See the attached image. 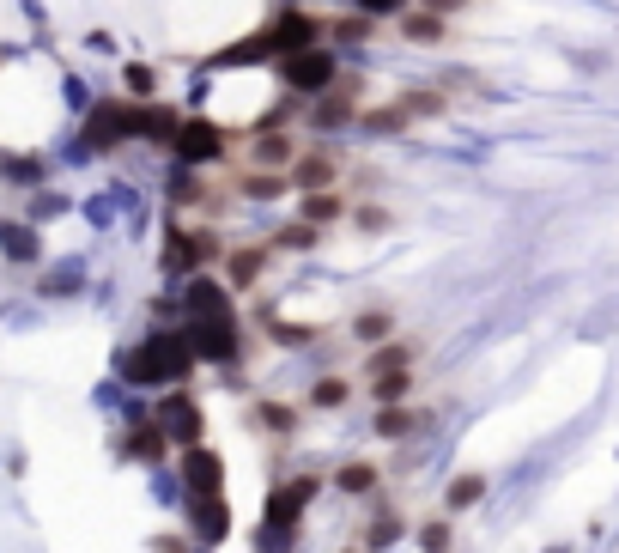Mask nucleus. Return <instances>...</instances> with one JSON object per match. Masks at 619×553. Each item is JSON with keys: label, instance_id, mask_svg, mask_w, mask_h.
I'll use <instances>...</instances> for the list:
<instances>
[{"label": "nucleus", "instance_id": "nucleus-1", "mask_svg": "<svg viewBox=\"0 0 619 553\" xmlns=\"http://www.w3.org/2000/svg\"><path fill=\"white\" fill-rule=\"evenodd\" d=\"M316 37H328V19H316V13H298V6H285L280 19H267L249 43H231V49H219L213 55V67H249V62H285V55H298V49H310Z\"/></svg>", "mask_w": 619, "mask_h": 553}, {"label": "nucleus", "instance_id": "nucleus-2", "mask_svg": "<svg viewBox=\"0 0 619 553\" xmlns=\"http://www.w3.org/2000/svg\"><path fill=\"white\" fill-rule=\"evenodd\" d=\"M195 371V347H189V335H152L134 359H128V377L134 383H177Z\"/></svg>", "mask_w": 619, "mask_h": 553}, {"label": "nucleus", "instance_id": "nucleus-3", "mask_svg": "<svg viewBox=\"0 0 619 553\" xmlns=\"http://www.w3.org/2000/svg\"><path fill=\"white\" fill-rule=\"evenodd\" d=\"M274 73H280V85L292 92V98H322V92L340 80L334 49H322V43H310V49H298V55L274 62Z\"/></svg>", "mask_w": 619, "mask_h": 553}, {"label": "nucleus", "instance_id": "nucleus-4", "mask_svg": "<svg viewBox=\"0 0 619 553\" xmlns=\"http://www.w3.org/2000/svg\"><path fill=\"white\" fill-rule=\"evenodd\" d=\"M213 256H225V244L213 238V226H189V231L177 226V231H170V244H164V267H170V274H182V267L200 274Z\"/></svg>", "mask_w": 619, "mask_h": 553}, {"label": "nucleus", "instance_id": "nucleus-5", "mask_svg": "<svg viewBox=\"0 0 619 553\" xmlns=\"http://www.w3.org/2000/svg\"><path fill=\"white\" fill-rule=\"evenodd\" d=\"M364 80H346V73H340L334 85H328V92H322V98H310V122L322 128V134H328V128H346V122H359V110H364Z\"/></svg>", "mask_w": 619, "mask_h": 553}, {"label": "nucleus", "instance_id": "nucleus-6", "mask_svg": "<svg viewBox=\"0 0 619 553\" xmlns=\"http://www.w3.org/2000/svg\"><path fill=\"white\" fill-rule=\"evenodd\" d=\"M298 134L292 128H280V122H261L256 128V141H249V164H261V170H292L298 164Z\"/></svg>", "mask_w": 619, "mask_h": 553}, {"label": "nucleus", "instance_id": "nucleus-7", "mask_svg": "<svg viewBox=\"0 0 619 553\" xmlns=\"http://www.w3.org/2000/svg\"><path fill=\"white\" fill-rule=\"evenodd\" d=\"M159 420H164V432H170V444H182V451L200 444V426H207V420H200V402H195V395H182V390H170L159 402Z\"/></svg>", "mask_w": 619, "mask_h": 553}, {"label": "nucleus", "instance_id": "nucleus-8", "mask_svg": "<svg viewBox=\"0 0 619 553\" xmlns=\"http://www.w3.org/2000/svg\"><path fill=\"white\" fill-rule=\"evenodd\" d=\"M274 262V244H243V249H225V286L231 292H256L261 274Z\"/></svg>", "mask_w": 619, "mask_h": 553}, {"label": "nucleus", "instance_id": "nucleus-9", "mask_svg": "<svg viewBox=\"0 0 619 553\" xmlns=\"http://www.w3.org/2000/svg\"><path fill=\"white\" fill-rule=\"evenodd\" d=\"M316 499V480H292V487H274L267 492V529H292L298 535V517L304 505Z\"/></svg>", "mask_w": 619, "mask_h": 553}, {"label": "nucleus", "instance_id": "nucleus-10", "mask_svg": "<svg viewBox=\"0 0 619 553\" xmlns=\"http://www.w3.org/2000/svg\"><path fill=\"white\" fill-rule=\"evenodd\" d=\"M170 146H177L189 164H213V159H225V146H231V141H225V128H213V122H182Z\"/></svg>", "mask_w": 619, "mask_h": 553}, {"label": "nucleus", "instance_id": "nucleus-11", "mask_svg": "<svg viewBox=\"0 0 619 553\" xmlns=\"http://www.w3.org/2000/svg\"><path fill=\"white\" fill-rule=\"evenodd\" d=\"M182 480H189V492H225V456L207 451V444H189L182 451Z\"/></svg>", "mask_w": 619, "mask_h": 553}, {"label": "nucleus", "instance_id": "nucleus-12", "mask_svg": "<svg viewBox=\"0 0 619 553\" xmlns=\"http://www.w3.org/2000/svg\"><path fill=\"white\" fill-rule=\"evenodd\" d=\"M189 529L200 541H225L231 535V511H225L219 492H189Z\"/></svg>", "mask_w": 619, "mask_h": 553}, {"label": "nucleus", "instance_id": "nucleus-13", "mask_svg": "<svg viewBox=\"0 0 619 553\" xmlns=\"http://www.w3.org/2000/svg\"><path fill=\"white\" fill-rule=\"evenodd\" d=\"M292 177V189H334V177H340V152H328V146H316V152H298V164L285 170Z\"/></svg>", "mask_w": 619, "mask_h": 553}, {"label": "nucleus", "instance_id": "nucleus-14", "mask_svg": "<svg viewBox=\"0 0 619 553\" xmlns=\"http://www.w3.org/2000/svg\"><path fill=\"white\" fill-rule=\"evenodd\" d=\"M134 134V103H98L92 122H85V141L92 146H116Z\"/></svg>", "mask_w": 619, "mask_h": 553}, {"label": "nucleus", "instance_id": "nucleus-15", "mask_svg": "<svg viewBox=\"0 0 619 553\" xmlns=\"http://www.w3.org/2000/svg\"><path fill=\"white\" fill-rule=\"evenodd\" d=\"M164 451H170V432H164V420L152 413V420H134V426L121 432V456H140V462H164Z\"/></svg>", "mask_w": 619, "mask_h": 553}, {"label": "nucleus", "instance_id": "nucleus-16", "mask_svg": "<svg viewBox=\"0 0 619 553\" xmlns=\"http://www.w3.org/2000/svg\"><path fill=\"white\" fill-rule=\"evenodd\" d=\"M298 219H310V226H340V219H353V207H346L340 189H304L298 195Z\"/></svg>", "mask_w": 619, "mask_h": 553}, {"label": "nucleus", "instance_id": "nucleus-17", "mask_svg": "<svg viewBox=\"0 0 619 553\" xmlns=\"http://www.w3.org/2000/svg\"><path fill=\"white\" fill-rule=\"evenodd\" d=\"M249 426L267 432V438H292V432H298V402H274V395H267V402L249 408Z\"/></svg>", "mask_w": 619, "mask_h": 553}, {"label": "nucleus", "instance_id": "nucleus-18", "mask_svg": "<svg viewBox=\"0 0 619 553\" xmlns=\"http://www.w3.org/2000/svg\"><path fill=\"white\" fill-rule=\"evenodd\" d=\"M237 195H249V201H280V195H298V189H292L285 170H261V164H249V170L237 177Z\"/></svg>", "mask_w": 619, "mask_h": 553}, {"label": "nucleus", "instance_id": "nucleus-19", "mask_svg": "<svg viewBox=\"0 0 619 553\" xmlns=\"http://www.w3.org/2000/svg\"><path fill=\"white\" fill-rule=\"evenodd\" d=\"M401 37L407 43H443L450 37V19L431 13V6H407V13H401Z\"/></svg>", "mask_w": 619, "mask_h": 553}, {"label": "nucleus", "instance_id": "nucleus-20", "mask_svg": "<svg viewBox=\"0 0 619 553\" xmlns=\"http://www.w3.org/2000/svg\"><path fill=\"white\" fill-rule=\"evenodd\" d=\"M334 487L346 492V499H371V492L382 487V469H377V462H364V456H353V462L334 474Z\"/></svg>", "mask_w": 619, "mask_h": 553}, {"label": "nucleus", "instance_id": "nucleus-21", "mask_svg": "<svg viewBox=\"0 0 619 553\" xmlns=\"http://www.w3.org/2000/svg\"><path fill=\"white\" fill-rule=\"evenodd\" d=\"M359 128H364V134H407L413 116H407L401 98H395V103H377V110H359Z\"/></svg>", "mask_w": 619, "mask_h": 553}, {"label": "nucleus", "instance_id": "nucleus-22", "mask_svg": "<svg viewBox=\"0 0 619 553\" xmlns=\"http://www.w3.org/2000/svg\"><path fill=\"white\" fill-rule=\"evenodd\" d=\"M407 365H413V347L389 335V341H377V347H371V359H364V377H382V371H407Z\"/></svg>", "mask_w": 619, "mask_h": 553}, {"label": "nucleus", "instance_id": "nucleus-23", "mask_svg": "<svg viewBox=\"0 0 619 553\" xmlns=\"http://www.w3.org/2000/svg\"><path fill=\"white\" fill-rule=\"evenodd\" d=\"M401 110H407L413 122H438L443 110H450V98L431 92V85H407V92H401Z\"/></svg>", "mask_w": 619, "mask_h": 553}, {"label": "nucleus", "instance_id": "nucleus-24", "mask_svg": "<svg viewBox=\"0 0 619 553\" xmlns=\"http://www.w3.org/2000/svg\"><path fill=\"white\" fill-rule=\"evenodd\" d=\"M401 541V511H371V523H364V553H382V548H395Z\"/></svg>", "mask_w": 619, "mask_h": 553}, {"label": "nucleus", "instance_id": "nucleus-25", "mask_svg": "<svg viewBox=\"0 0 619 553\" xmlns=\"http://www.w3.org/2000/svg\"><path fill=\"white\" fill-rule=\"evenodd\" d=\"M346 402H353V377H334V371H328V377L310 383V408L334 413V408H346Z\"/></svg>", "mask_w": 619, "mask_h": 553}, {"label": "nucleus", "instance_id": "nucleus-26", "mask_svg": "<svg viewBox=\"0 0 619 553\" xmlns=\"http://www.w3.org/2000/svg\"><path fill=\"white\" fill-rule=\"evenodd\" d=\"M479 499H486V474L479 469H461L456 480H450V492H443L450 511H468V505H479Z\"/></svg>", "mask_w": 619, "mask_h": 553}, {"label": "nucleus", "instance_id": "nucleus-27", "mask_svg": "<svg viewBox=\"0 0 619 553\" xmlns=\"http://www.w3.org/2000/svg\"><path fill=\"white\" fill-rule=\"evenodd\" d=\"M389 335H395V310H359L353 316V341H364V347H377Z\"/></svg>", "mask_w": 619, "mask_h": 553}, {"label": "nucleus", "instance_id": "nucleus-28", "mask_svg": "<svg viewBox=\"0 0 619 553\" xmlns=\"http://www.w3.org/2000/svg\"><path fill=\"white\" fill-rule=\"evenodd\" d=\"M413 426H420V413H413V408H401V402H382V408H377V426H371V432H377V438H407Z\"/></svg>", "mask_w": 619, "mask_h": 553}, {"label": "nucleus", "instance_id": "nucleus-29", "mask_svg": "<svg viewBox=\"0 0 619 553\" xmlns=\"http://www.w3.org/2000/svg\"><path fill=\"white\" fill-rule=\"evenodd\" d=\"M413 383H420L413 365H407V371H382V377H371V395H377V408H382V402H407Z\"/></svg>", "mask_w": 619, "mask_h": 553}, {"label": "nucleus", "instance_id": "nucleus-30", "mask_svg": "<svg viewBox=\"0 0 619 553\" xmlns=\"http://www.w3.org/2000/svg\"><path fill=\"white\" fill-rule=\"evenodd\" d=\"M371 31H377V19H371V13H346V19H328V37H334V43H364Z\"/></svg>", "mask_w": 619, "mask_h": 553}, {"label": "nucleus", "instance_id": "nucleus-31", "mask_svg": "<svg viewBox=\"0 0 619 553\" xmlns=\"http://www.w3.org/2000/svg\"><path fill=\"white\" fill-rule=\"evenodd\" d=\"M316 231L322 226H310V219H292V226H280L267 244H274V256H280V249H310V244H316Z\"/></svg>", "mask_w": 619, "mask_h": 553}, {"label": "nucleus", "instance_id": "nucleus-32", "mask_svg": "<svg viewBox=\"0 0 619 553\" xmlns=\"http://www.w3.org/2000/svg\"><path fill=\"white\" fill-rule=\"evenodd\" d=\"M450 541H456V529H450L443 517H431V523L420 529V548H425V553H450Z\"/></svg>", "mask_w": 619, "mask_h": 553}, {"label": "nucleus", "instance_id": "nucleus-33", "mask_svg": "<svg viewBox=\"0 0 619 553\" xmlns=\"http://www.w3.org/2000/svg\"><path fill=\"white\" fill-rule=\"evenodd\" d=\"M267 335H274L280 347H310V341H316V328H304V323H267Z\"/></svg>", "mask_w": 619, "mask_h": 553}, {"label": "nucleus", "instance_id": "nucleus-34", "mask_svg": "<svg viewBox=\"0 0 619 553\" xmlns=\"http://www.w3.org/2000/svg\"><path fill=\"white\" fill-rule=\"evenodd\" d=\"M121 80H128V98H152V92H159V73H152V67H128V73H121Z\"/></svg>", "mask_w": 619, "mask_h": 553}, {"label": "nucleus", "instance_id": "nucleus-35", "mask_svg": "<svg viewBox=\"0 0 619 553\" xmlns=\"http://www.w3.org/2000/svg\"><path fill=\"white\" fill-rule=\"evenodd\" d=\"M353 226L364 238H377V231H389V207H353Z\"/></svg>", "mask_w": 619, "mask_h": 553}, {"label": "nucleus", "instance_id": "nucleus-36", "mask_svg": "<svg viewBox=\"0 0 619 553\" xmlns=\"http://www.w3.org/2000/svg\"><path fill=\"white\" fill-rule=\"evenodd\" d=\"M413 0H359V13H371V19H401Z\"/></svg>", "mask_w": 619, "mask_h": 553}, {"label": "nucleus", "instance_id": "nucleus-37", "mask_svg": "<svg viewBox=\"0 0 619 553\" xmlns=\"http://www.w3.org/2000/svg\"><path fill=\"white\" fill-rule=\"evenodd\" d=\"M152 553H189V541H182V535H159V541H152Z\"/></svg>", "mask_w": 619, "mask_h": 553}, {"label": "nucleus", "instance_id": "nucleus-38", "mask_svg": "<svg viewBox=\"0 0 619 553\" xmlns=\"http://www.w3.org/2000/svg\"><path fill=\"white\" fill-rule=\"evenodd\" d=\"M420 6H431V13H443V19H456V13L468 6V0H420Z\"/></svg>", "mask_w": 619, "mask_h": 553}, {"label": "nucleus", "instance_id": "nucleus-39", "mask_svg": "<svg viewBox=\"0 0 619 553\" xmlns=\"http://www.w3.org/2000/svg\"><path fill=\"white\" fill-rule=\"evenodd\" d=\"M340 553H364V541H359V548H340Z\"/></svg>", "mask_w": 619, "mask_h": 553}]
</instances>
